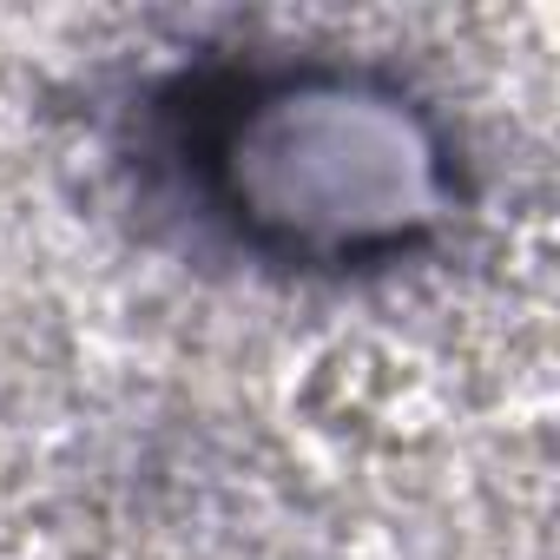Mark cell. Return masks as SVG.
I'll return each instance as SVG.
<instances>
[{"instance_id":"obj_1","label":"cell","mask_w":560,"mask_h":560,"mask_svg":"<svg viewBox=\"0 0 560 560\" xmlns=\"http://www.w3.org/2000/svg\"><path fill=\"white\" fill-rule=\"evenodd\" d=\"M178 165L244 250L304 270L389 264L462 205L442 119L402 80L343 60L198 80L178 106Z\"/></svg>"}]
</instances>
